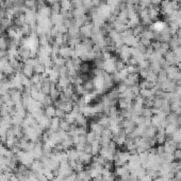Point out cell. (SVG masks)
Wrapping results in <instances>:
<instances>
[{
    "instance_id": "7a4b0ae2",
    "label": "cell",
    "mask_w": 181,
    "mask_h": 181,
    "mask_svg": "<svg viewBox=\"0 0 181 181\" xmlns=\"http://www.w3.org/2000/svg\"><path fill=\"white\" fill-rule=\"evenodd\" d=\"M56 108L52 107V106H49V107L46 108V117L47 118H51L56 116Z\"/></svg>"
},
{
    "instance_id": "6da1fadb",
    "label": "cell",
    "mask_w": 181,
    "mask_h": 181,
    "mask_svg": "<svg viewBox=\"0 0 181 181\" xmlns=\"http://www.w3.org/2000/svg\"><path fill=\"white\" fill-rule=\"evenodd\" d=\"M164 28H165V23L162 21H156L153 23V29H155L157 32H161Z\"/></svg>"
}]
</instances>
